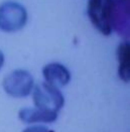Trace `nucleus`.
<instances>
[{"label":"nucleus","instance_id":"1","mask_svg":"<svg viewBox=\"0 0 130 132\" xmlns=\"http://www.w3.org/2000/svg\"><path fill=\"white\" fill-rule=\"evenodd\" d=\"M114 0H89L87 13L93 25L104 35L112 32Z\"/></svg>","mask_w":130,"mask_h":132},{"label":"nucleus","instance_id":"2","mask_svg":"<svg viewBox=\"0 0 130 132\" xmlns=\"http://www.w3.org/2000/svg\"><path fill=\"white\" fill-rule=\"evenodd\" d=\"M33 103L36 108L58 113L65 105V98L59 88L47 83L37 84L32 93Z\"/></svg>","mask_w":130,"mask_h":132},{"label":"nucleus","instance_id":"3","mask_svg":"<svg viewBox=\"0 0 130 132\" xmlns=\"http://www.w3.org/2000/svg\"><path fill=\"white\" fill-rule=\"evenodd\" d=\"M27 20L26 9L21 4L8 1L0 5V29L14 32L24 27Z\"/></svg>","mask_w":130,"mask_h":132},{"label":"nucleus","instance_id":"4","mask_svg":"<svg viewBox=\"0 0 130 132\" xmlns=\"http://www.w3.org/2000/svg\"><path fill=\"white\" fill-rule=\"evenodd\" d=\"M3 89L11 97H27L33 89V78L25 70H15L4 78Z\"/></svg>","mask_w":130,"mask_h":132},{"label":"nucleus","instance_id":"5","mask_svg":"<svg viewBox=\"0 0 130 132\" xmlns=\"http://www.w3.org/2000/svg\"><path fill=\"white\" fill-rule=\"evenodd\" d=\"M112 30L129 36V0H114Z\"/></svg>","mask_w":130,"mask_h":132},{"label":"nucleus","instance_id":"6","mask_svg":"<svg viewBox=\"0 0 130 132\" xmlns=\"http://www.w3.org/2000/svg\"><path fill=\"white\" fill-rule=\"evenodd\" d=\"M43 75L45 83L56 88L64 87L71 81V73L64 65L59 63H51L43 67Z\"/></svg>","mask_w":130,"mask_h":132},{"label":"nucleus","instance_id":"7","mask_svg":"<svg viewBox=\"0 0 130 132\" xmlns=\"http://www.w3.org/2000/svg\"><path fill=\"white\" fill-rule=\"evenodd\" d=\"M18 117L23 123H53L58 119V113L38 108H23L19 111Z\"/></svg>","mask_w":130,"mask_h":132},{"label":"nucleus","instance_id":"8","mask_svg":"<svg viewBox=\"0 0 130 132\" xmlns=\"http://www.w3.org/2000/svg\"><path fill=\"white\" fill-rule=\"evenodd\" d=\"M117 59L119 62L118 75L124 82H129V43H122L117 47Z\"/></svg>","mask_w":130,"mask_h":132},{"label":"nucleus","instance_id":"9","mask_svg":"<svg viewBox=\"0 0 130 132\" xmlns=\"http://www.w3.org/2000/svg\"><path fill=\"white\" fill-rule=\"evenodd\" d=\"M22 132H54V131L50 130L48 128H46V127H44V126L36 125V126H30V127H27L26 129H24Z\"/></svg>","mask_w":130,"mask_h":132},{"label":"nucleus","instance_id":"10","mask_svg":"<svg viewBox=\"0 0 130 132\" xmlns=\"http://www.w3.org/2000/svg\"><path fill=\"white\" fill-rule=\"evenodd\" d=\"M3 64H4V55H3L2 51L0 50V70H1V68L3 66Z\"/></svg>","mask_w":130,"mask_h":132}]
</instances>
